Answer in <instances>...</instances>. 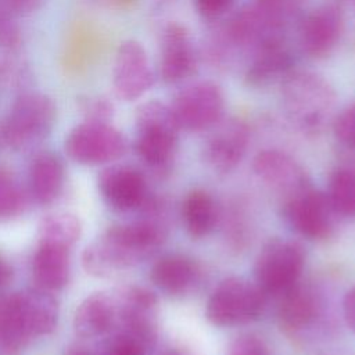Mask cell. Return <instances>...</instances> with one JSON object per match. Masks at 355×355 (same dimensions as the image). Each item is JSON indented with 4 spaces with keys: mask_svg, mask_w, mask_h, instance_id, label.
Instances as JSON below:
<instances>
[{
    "mask_svg": "<svg viewBox=\"0 0 355 355\" xmlns=\"http://www.w3.org/2000/svg\"><path fill=\"white\" fill-rule=\"evenodd\" d=\"M159 204L146 208V218L115 225L105 230L82 254L85 270L96 277H108L148 258L165 240L166 227L157 219Z\"/></svg>",
    "mask_w": 355,
    "mask_h": 355,
    "instance_id": "cell-1",
    "label": "cell"
},
{
    "mask_svg": "<svg viewBox=\"0 0 355 355\" xmlns=\"http://www.w3.org/2000/svg\"><path fill=\"white\" fill-rule=\"evenodd\" d=\"M283 105L302 130L318 132L330 118L336 92L322 75L311 71H290L282 80Z\"/></svg>",
    "mask_w": 355,
    "mask_h": 355,
    "instance_id": "cell-2",
    "label": "cell"
},
{
    "mask_svg": "<svg viewBox=\"0 0 355 355\" xmlns=\"http://www.w3.org/2000/svg\"><path fill=\"white\" fill-rule=\"evenodd\" d=\"M179 132L169 105L148 100L137 107L135 150L147 166L154 171L171 166L179 144Z\"/></svg>",
    "mask_w": 355,
    "mask_h": 355,
    "instance_id": "cell-3",
    "label": "cell"
},
{
    "mask_svg": "<svg viewBox=\"0 0 355 355\" xmlns=\"http://www.w3.org/2000/svg\"><path fill=\"white\" fill-rule=\"evenodd\" d=\"M55 114V104L47 94L24 93L15 98L3 122V140L18 151L33 148L50 135Z\"/></svg>",
    "mask_w": 355,
    "mask_h": 355,
    "instance_id": "cell-4",
    "label": "cell"
},
{
    "mask_svg": "<svg viewBox=\"0 0 355 355\" xmlns=\"http://www.w3.org/2000/svg\"><path fill=\"white\" fill-rule=\"evenodd\" d=\"M265 308V294L244 277L223 279L211 293L205 318L218 327H237L258 320Z\"/></svg>",
    "mask_w": 355,
    "mask_h": 355,
    "instance_id": "cell-5",
    "label": "cell"
},
{
    "mask_svg": "<svg viewBox=\"0 0 355 355\" xmlns=\"http://www.w3.org/2000/svg\"><path fill=\"white\" fill-rule=\"evenodd\" d=\"M305 266L304 248L291 240L270 239L254 263V282L266 294H283L295 286Z\"/></svg>",
    "mask_w": 355,
    "mask_h": 355,
    "instance_id": "cell-6",
    "label": "cell"
},
{
    "mask_svg": "<svg viewBox=\"0 0 355 355\" xmlns=\"http://www.w3.org/2000/svg\"><path fill=\"white\" fill-rule=\"evenodd\" d=\"M125 136L110 122L85 121L65 137L68 157L80 165L111 164L125 155Z\"/></svg>",
    "mask_w": 355,
    "mask_h": 355,
    "instance_id": "cell-7",
    "label": "cell"
},
{
    "mask_svg": "<svg viewBox=\"0 0 355 355\" xmlns=\"http://www.w3.org/2000/svg\"><path fill=\"white\" fill-rule=\"evenodd\" d=\"M169 108L180 130H208L223 116V92L211 80L197 82L180 90Z\"/></svg>",
    "mask_w": 355,
    "mask_h": 355,
    "instance_id": "cell-8",
    "label": "cell"
},
{
    "mask_svg": "<svg viewBox=\"0 0 355 355\" xmlns=\"http://www.w3.org/2000/svg\"><path fill=\"white\" fill-rule=\"evenodd\" d=\"M288 225L309 240H324L334 229V211L327 196L312 186L282 202Z\"/></svg>",
    "mask_w": 355,
    "mask_h": 355,
    "instance_id": "cell-9",
    "label": "cell"
},
{
    "mask_svg": "<svg viewBox=\"0 0 355 355\" xmlns=\"http://www.w3.org/2000/svg\"><path fill=\"white\" fill-rule=\"evenodd\" d=\"M154 83V73L146 49L140 42L123 40L114 60L112 87L118 98L135 101L143 97Z\"/></svg>",
    "mask_w": 355,
    "mask_h": 355,
    "instance_id": "cell-10",
    "label": "cell"
},
{
    "mask_svg": "<svg viewBox=\"0 0 355 355\" xmlns=\"http://www.w3.org/2000/svg\"><path fill=\"white\" fill-rule=\"evenodd\" d=\"M97 183L104 202L118 212L141 209L150 198L143 172L132 165L105 166L100 172Z\"/></svg>",
    "mask_w": 355,
    "mask_h": 355,
    "instance_id": "cell-11",
    "label": "cell"
},
{
    "mask_svg": "<svg viewBox=\"0 0 355 355\" xmlns=\"http://www.w3.org/2000/svg\"><path fill=\"white\" fill-rule=\"evenodd\" d=\"M255 175L282 200L312 186L308 173L291 155L279 150H263L252 161Z\"/></svg>",
    "mask_w": 355,
    "mask_h": 355,
    "instance_id": "cell-12",
    "label": "cell"
},
{
    "mask_svg": "<svg viewBox=\"0 0 355 355\" xmlns=\"http://www.w3.org/2000/svg\"><path fill=\"white\" fill-rule=\"evenodd\" d=\"M212 133L204 144V159L207 165L218 172L227 173L233 171L245 155L248 147V129L240 119H222L211 128Z\"/></svg>",
    "mask_w": 355,
    "mask_h": 355,
    "instance_id": "cell-13",
    "label": "cell"
},
{
    "mask_svg": "<svg viewBox=\"0 0 355 355\" xmlns=\"http://www.w3.org/2000/svg\"><path fill=\"white\" fill-rule=\"evenodd\" d=\"M159 76L168 85L190 78L197 69V58L189 31L178 22L168 24L159 42Z\"/></svg>",
    "mask_w": 355,
    "mask_h": 355,
    "instance_id": "cell-14",
    "label": "cell"
},
{
    "mask_svg": "<svg viewBox=\"0 0 355 355\" xmlns=\"http://www.w3.org/2000/svg\"><path fill=\"white\" fill-rule=\"evenodd\" d=\"M343 14L334 4H323L305 15L300 25V44L305 54L323 58L333 53L343 33Z\"/></svg>",
    "mask_w": 355,
    "mask_h": 355,
    "instance_id": "cell-15",
    "label": "cell"
},
{
    "mask_svg": "<svg viewBox=\"0 0 355 355\" xmlns=\"http://www.w3.org/2000/svg\"><path fill=\"white\" fill-rule=\"evenodd\" d=\"M114 295L118 311L115 329L158 336V300L153 291L141 286H123L114 290Z\"/></svg>",
    "mask_w": 355,
    "mask_h": 355,
    "instance_id": "cell-16",
    "label": "cell"
},
{
    "mask_svg": "<svg viewBox=\"0 0 355 355\" xmlns=\"http://www.w3.org/2000/svg\"><path fill=\"white\" fill-rule=\"evenodd\" d=\"M118 323L114 291H96L87 295L76 308L73 330L82 338H96L110 334Z\"/></svg>",
    "mask_w": 355,
    "mask_h": 355,
    "instance_id": "cell-17",
    "label": "cell"
},
{
    "mask_svg": "<svg viewBox=\"0 0 355 355\" xmlns=\"http://www.w3.org/2000/svg\"><path fill=\"white\" fill-rule=\"evenodd\" d=\"M100 31L87 21H78L68 32L62 49V68L68 75L86 73L101 54Z\"/></svg>",
    "mask_w": 355,
    "mask_h": 355,
    "instance_id": "cell-18",
    "label": "cell"
},
{
    "mask_svg": "<svg viewBox=\"0 0 355 355\" xmlns=\"http://www.w3.org/2000/svg\"><path fill=\"white\" fill-rule=\"evenodd\" d=\"M198 263L183 254H168L154 262L150 270L153 284L165 294L183 295L200 282Z\"/></svg>",
    "mask_w": 355,
    "mask_h": 355,
    "instance_id": "cell-19",
    "label": "cell"
},
{
    "mask_svg": "<svg viewBox=\"0 0 355 355\" xmlns=\"http://www.w3.org/2000/svg\"><path fill=\"white\" fill-rule=\"evenodd\" d=\"M291 55L279 37H273L255 49V55L245 69V83L251 87H265L291 71Z\"/></svg>",
    "mask_w": 355,
    "mask_h": 355,
    "instance_id": "cell-20",
    "label": "cell"
},
{
    "mask_svg": "<svg viewBox=\"0 0 355 355\" xmlns=\"http://www.w3.org/2000/svg\"><path fill=\"white\" fill-rule=\"evenodd\" d=\"M32 276L39 288L51 293L64 288L71 276V248L37 243L32 259Z\"/></svg>",
    "mask_w": 355,
    "mask_h": 355,
    "instance_id": "cell-21",
    "label": "cell"
},
{
    "mask_svg": "<svg viewBox=\"0 0 355 355\" xmlns=\"http://www.w3.org/2000/svg\"><path fill=\"white\" fill-rule=\"evenodd\" d=\"M64 178V165L55 154L49 151L36 154L28 173L31 197L40 205L51 204L62 191Z\"/></svg>",
    "mask_w": 355,
    "mask_h": 355,
    "instance_id": "cell-22",
    "label": "cell"
},
{
    "mask_svg": "<svg viewBox=\"0 0 355 355\" xmlns=\"http://www.w3.org/2000/svg\"><path fill=\"white\" fill-rule=\"evenodd\" d=\"M277 319L286 331L297 333L308 327L316 318L318 302L315 295L298 283L280 294Z\"/></svg>",
    "mask_w": 355,
    "mask_h": 355,
    "instance_id": "cell-23",
    "label": "cell"
},
{
    "mask_svg": "<svg viewBox=\"0 0 355 355\" xmlns=\"http://www.w3.org/2000/svg\"><path fill=\"white\" fill-rule=\"evenodd\" d=\"M32 338L22 291L0 294V340L19 351Z\"/></svg>",
    "mask_w": 355,
    "mask_h": 355,
    "instance_id": "cell-24",
    "label": "cell"
},
{
    "mask_svg": "<svg viewBox=\"0 0 355 355\" xmlns=\"http://www.w3.org/2000/svg\"><path fill=\"white\" fill-rule=\"evenodd\" d=\"M182 219L191 239L208 236L214 230L218 219L212 196L202 189L189 191L182 202Z\"/></svg>",
    "mask_w": 355,
    "mask_h": 355,
    "instance_id": "cell-25",
    "label": "cell"
},
{
    "mask_svg": "<svg viewBox=\"0 0 355 355\" xmlns=\"http://www.w3.org/2000/svg\"><path fill=\"white\" fill-rule=\"evenodd\" d=\"M25 312L32 337L50 334L58 320V302L51 291L33 287L22 291Z\"/></svg>",
    "mask_w": 355,
    "mask_h": 355,
    "instance_id": "cell-26",
    "label": "cell"
},
{
    "mask_svg": "<svg viewBox=\"0 0 355 355\" xmlns=\"http://www.w3.org/2000/svg\"><path fill=\"white\" fill-rule=\"evenodd\" d=\"M82 233L80 220L69 212H54L44 216L37 229V241L40 244L60 245L72 248Z\"/></svg>",
    "mask_w": 355,
    "mask_h": 355,
    "instance_id": "cell-27",
    "label": "cell"
},
{
    "mask_svg": "<svg viewBox=\"0 0 355 355\" xmlns=\"http://www.w3.org/2000/svg\"><path fill=\"white\" fill-rule=\"evenodd\" d=\"M327 200L337 215L355 216V168H337L329 179Z\"/></svg>",
    "mask_w": 355,
    "mask_h": 355,
    "instance_id": "cell-28",
    "label": "cell"
},
{
    "mask_svg": "<svg viewBox=\"0 0 355 355\" xmlns=\"http://www.w3.org/2000/svg\"><path fill=\"white\" fill-rule=\"evenodd\" d=\"M157 343V336H150L126 329L110 333L101 352L104 355H148Z\"/></svg>",
    "mask_w": 355,
    "mask_h": 355,
    "instance_id": "cell-29",
    "label": "cell"
},
{
    "mask_svg": "<svg viewBox=\"0 0 355 355\" xmlns=\"http://www.w3.org/2000/svg\"><path fill=\"white\" fill-rule=\"evenodd\" d=\"M25 202L26 196L15 178L7 171H0V220L19 215Z\"/></svg>",
    "mask_w": 355,
    "mask_h": 355,
    "instance_id": "cell-30",
    "label": "cell"
},
{
    "mask_svg": "<svg viewBox=\"0 0 355 355\" xmlns=\"http://www.w3.org/2000/svg\"><path fill=\"white\" fill-rule=\"evenodd\" d=\"M304 0H255L254 4L273 22L283 26V22L300 10Z\"/></svg>",
    "mask_w": 355,
    "mask_h": 355,
    "instance_id": "cell-31",
    "label": "cell"
},
{
    "mask_svg": "<svg viewBox=\"0 0 355 355\" xmlns=\"http://www.w3.org/2000/svg\"><path fill=\"white\" fill-rule=\"evenodd\" d=\"M333 132L340 143L355 150V103L337 114L333 119Z\"/></svg>",
    "mask_w": 355,
    "mask_h": 355,
    "instance_id": "cell-32",
    "label": "cell"
},
{
    "mask_svg": "<svg viewBox=\"0 0 355 355\" xmlns=\"http://www.w3.org/2000/svg\"><path fill=\"white\" fill-rule=\"evenodd\" d=\"M226 355H272L266 343L257 334L244 333L230 341Z\"/></svg>",
    "mask_w": 355,
    "mask_h": 355,
    "instance_id": "cell-33",
    "label": "cell"
},
{
    "mask_svg": "<svg viewBox=\"0 0 355 355\" xmlns=\"http://www.w3.org/2000/svg\"><path fill=\"white\" fill-rule=\"evenodd\" d=\"M85 121L110 122L114 115V105L104 97H87L80 103Z\"/></svg>",
    "mask_w": 355,
    "mask_h": 355,
    "instance_id": "cell-34",
    "label": "cell"
},
{
    "mask_svg": "<svg viewBox=\"0 0 355 355\" xmlns=\"http://www.w3.org/2000/svg\"><path fill=\"white\" fill-rule=\"evenodd\" d=\"M19 44V32L14 22V15L0 7V47L15 50Z\"/></svg>",
    "mask_w": 355,
    "mask_h": 355,
    "instance_id": "cell-35",
    "label": "cell"
},
{
    "mask_svg": "<svg viewBox=\"0 0 355 355\" xmlns=\"http://www.w3.org/2000/svg\"><path fill=\"white\" fill-rule=\"evenodd\" d=\"M196 10L204 18H218L233 6L234 0H193Z\"/></svg>",
    "mask_w": 355,
    "mask_h": 355,
    "instance_id": "cell-36",
    "label": "cell"
},
{
    "mask_svg": "<svg viewBox=\"0 0 355 355\" xmlns=\"http://www.w3.org/2000/svg\"><path fill=\"white\" fill-rule=\"evenodd\" d=\"M46 0H0V7L11 15H26L39 10Z\"/></svg>",
    "mask_w": 355,
    "mask_h": 355,
    "instance_id": "cell-37",
    "label": "cell"
},
{
    "mask_svg": "<svg viewBox=\"0 0 355 355\" xmlns=\"http://www.w3.org/2000/svg\"><path fill=\"white\" fill-rule=\"evenodd\" d=\"M343 315L347 326L355 333V286H352L343 298Z\"/></svg>",
    "mask_w": 355,
    "mask_h": 355,
    "instance_id": "cell-38",
    "label": "cell"
},
{
    "mask_svg": "<svg viewBox=\"0 0 355 355\" xmlns=\"http://www.w3.org/2000/svg\"><path fill=\"white\" fill-rule=\"evenodd\" d=\"M64 355H104L101 352V349H94L92 347H87L85 344H71L67 349Z\"/></svg>",
    "mask_w": 355,
    "mask_h": 355,
    "instance_id": "cell-39",
    "label": "cell"
},
{
    "mask_svg": "<svg viewBox=\"0 0 355 355\" xmlns=\"http://www.w3.org/2000/svg\"><path fill=\"white\" fill-rule=\"evenodd\" d=\"M11 279H12V268L10 266L7 259L0 255V288L6 287Z\"/></svg>",
    "mask_w": 355,
    "mask_h": 355,
    "instance_id": "cell-40",
    "label": "cell"
},
{
    "mask_svg": "<svg viewBox=\"0 0 355 355\" xmlns=\"http://www.w3.org/2000/svg\"><path fill=\"white\" fill-rule=\"evenodd\" d=\"M161 355H191V354L182 347H168L161 352Z\"/></svg>",
    "mask_w": 355,
    "mask_h": 355,
    "instance_id": "cell-41",
    "label": "cell"
},
{
    "mask_svg": "<svg viewBox=\"0 0 355 355\" xmlns=\"http://www.w3.org/2000/svg\"><path fill=\"white\" fill-rule=\"evenodd\" d=\"M18 352H19L18 349L10 347L8 344L0 340V355H18Z\"/></svg>",
    "mask_w": 355,
    "mask_h": 355,
    "instance_id": "cell-42",
    "label": "cell"
},
{
    "mask_svg": "<svg viewBox=\"0 0 355 355\" xmlns=\"http://www.w3.org/2000/svg\"><path fill=\"white\" fill-rule=\"evenodd\" d=\"M110 3L115 4V6H119V7H129L132 6L136 0H108Z\"/></svg>",
    "mask_w": 355,
    "mask_h": 355,
    "instance_id": "cell-43",
    "label": "cell"
}]
</instances>
